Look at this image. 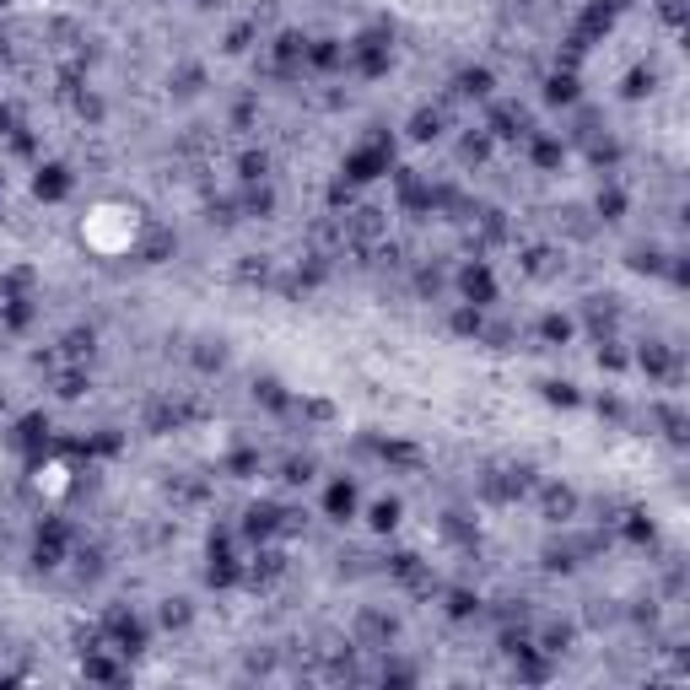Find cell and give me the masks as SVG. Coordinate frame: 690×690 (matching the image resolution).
<instances>
[{
  "label": "cell",
  "instance_id": "obj_11",
  "mask_svg": "<svg viewBox=\"0 0 690 690\" xmlns=\"http://www.w3.org/2000/svg\"><path fill=\"white\" fill-rule=\"evenodd\" d=\"M448 615H454V621H469V615H480V593H469V588H454V593H448Z\"/></svg>",
  "mask_w": 690,
  "mask_h": 690
},
{
  "label": "cell",
  "instance_id": "obj_12",
  "mask_svg": "<svg viewBox=\"0 0 690 690\" xmlns=\"http://www.w3.org/2000/svg\"><path fill=\"white\" fill-rule=\"evenodd\" d=\"M572 335V319H561V313H545V324H539V340L545 345H567Z\"/></svg>",
  "mask_w": 690,
  "mask_h": 690
},
{
  "label": "cell",
  "instance_id": "obj_5",
  "mask_svg": "<svg viewBox=\"0 0 690 690\" xmlns=\"http://www.w3.org/2000/svg\"><path fill=\"white\" fill-rule=\"evenodd\" d=\"M404 518V502L400 497H383V502H372V513H367V523H372V534H394Z\"/></svg>",
  "mask_w": 690,
  "mask_h": 690
},
{
  "label": "cell",
  "instance_id": "obj_9",
  "mask_svg": "<svg viewBox=\"0 0 690 690\" xmlns=\"http://www.w3.org/2000/svg\"><path fill=\"white\" fill-rule=\"evenodd\" d=\"M545 103H577V70H556L545 81Z\"/></svg>",
  "mask_w": 690,
  "mask_h": 690
},
{
  "label": "cell",
  "instance_id": "obj_3",
  "mask_svg": "<svg viewBox=\"0 0 690 690\" xmlns=\"http://www.w3.org/2000/svg\"><path fill=\"white\" fill-rule=\"evenodd\" d=\"M539 513H545V523H572L577 518V491L572 486H545V497H539Z\"/></svg>",
  "mask_w": 690,
  "mask_h": 690
},
{
  "label": "cell",
  "instance_id": "obj_2",
  "mask_svg": "<svg viewBox=\"0 0 690 690\" xmlns=\"http://www.w3.org/2000/svg\"><path fill=\"white\" fill-rule=\"evenodd\" d=\"M459 291H464V302H475V308H491L497 302V281H491L486 259H475V265L459 270Z\"/></svg>",
  "mask_w": 690,
  "mask_h": 690
},
{
  "label": "cell",
  "instance_id": "obj_6",
  "mask_svg": "<svg viewBox=\"0 0 690 690\" xmlns=\"http://www.w3.org/2000/svg\"><path fill=\"white\" fill-rule=\"evenodd\" d=\"M189 621H194V604L189 599H162V610H157V626L162 632H189Z\"/></svg>",
  "mask_w": 690,
  "mask_h": 690
},
{
  "label": "cell",
  "instance_id": "obj_1",
  "mask_svg": "<svg viewBox=\"0 0 690 690\" xmlns=\"http://www.w3.org/2000/svg\"><path fill=\"white\" fill-rule=\"evenodd\" d=\"M70 189H76V172L65 168V162H44V168H38V178H33V194H38L44 205H59Z\"/></svg>",
  "mask_w": 690,
  "mask_h": 690
},
{
  "label": "cell",
  "instance_id": "obj_10",
  "mask_svg": "<svg viewBox=\"0 0 690 690\" xmlns=\"http://www.w3.org/2000/svg\"><path fill=\"white\" fill-rule=\"evenodd\" d=\"M59 345H65V356H70V361H81V356H92V350H98V329H70Z\"/></svg>",
  "mask_w": 690,
  "mask_h": 690
},
{
  "label": "cell",
  "instance_id": "obj_4",
  "mask_svg": "<svg viewBox=\"0 0 690 690\" xmlns=\"http://www.w3.org/2000/svg\"><path fill=\"white\" fill-rule=\"evenodd\" d=\"M324 518H329V523H350V518H356V480H335V486L324 491Z\"/></svg>",
  "mask_w": 690,
  "mask_h": 690
},
{
  "label": "cell",
  "instance_id": "obj_7",
  "mask_svg": "<svg viewBox=\"0 0 690 690\" xmlns=\"http://www.w3.org/2000/svg\"><path fill=\"white\" fill-rule=\"evenodd\" d=\"M491 87H497L491 65H469V70H459V92L464 98H491Z\"/></svg>",
  "mask_w": 690,
  "mask_h": 690
},
{
  "label": "cell",
  "instance_id": "obj_15",
  "mask_svg": "<svg viewBox=\"0 0 690 690\" xmlns=\"http://www.w3.org/2000/svg\"><path fill=\"white\" fill-rule=\"evenodd\" d=\"M5 5H11V0H0V11H5Z\"/></svg>",
  "mask_w": 690,
  "mask_h": 690
},
{
  "label": "cell",
  "instance_id": "obj_14",
  "mask_svg": "<svg viewBox=\"0 0 690 690\" xmlns=\"http://www.w3.org/2000/svg\"><path fill=\"white\" fill-rule=\"evenodd\" d=\"M0 415H5V394H0Z\"/></svg>",
  "mask_w": 690,
  "mask_h": 690
},
{
  "label": "cell",
  "instance_id": "obj_8",
  "mask_svg": "<svg viewBox=\"0 0 690 690\" xmlns=\"http://www.w3.org/2000/svg\"><path fill=\"white\" fill-rule=\"evenodd\" d=\"M443 124H448L443 109H415V114H410V135H415V141H437Z\"/></svg>",
  "mask_w": 690,
  "mask_h": 690
},
{
  "label": "cell",
  "instance_id": "obj_13",
  "mask_svg": "<svg viewBox=\"0 0 690 690\" xmlns=\"http://www.w3.org/2000/svg\"><path fill=\"white\" fill-rule=\"evenodd\" d=\"M653 81H658L653 70H632V76H626V98H647V92H653Z\"/></svg>",
  "mask_w": 690,
  "mask_h": 690
}]
</instances>
